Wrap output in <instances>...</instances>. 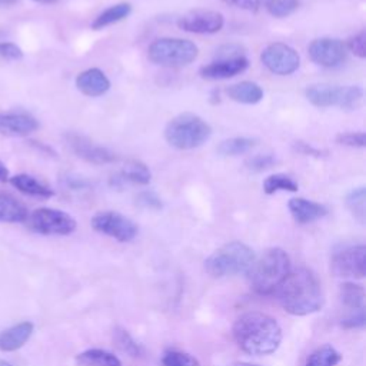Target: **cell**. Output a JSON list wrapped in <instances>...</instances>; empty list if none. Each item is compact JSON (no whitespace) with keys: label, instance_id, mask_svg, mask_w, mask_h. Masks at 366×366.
Returning <instances> with one entry per match:
<instances>
[{"label":"cell","instance_id":"cell-1","mask_svg":"<svg viewBox=\"0 0 366 366\" xmlns=\"http://www.w3.org/2000/svg\"><path fill=\"white\" fill-rule=\"evenodd\" d=\"M233 337L237 346L254 356L270 355L282 342V327L277 320L262 312H247L233 325Z\"/></svg>","mask_w":366,"mask_h":366},{"label":"cell","instance_id":"cell-2","mask_svg":"<svg viewBox=\"0 0 366 366\" xmlns=\"http://www.w3.org/2000/svg\"><path fill=\"white\" fill-rule=\"evenodd\" d=\"M274 293L280 306L295 316H306L319 312L323 306L320 283L307 269L289 272Z\"/></svg>","mask_w":366,"mask_h":366},{"label":"cell","instance_id":"cell-3","mask_svg":"<svg viewBox=\"0 0 366 366\" xmlns=\"http://www.w3.org/2000/svg\"><path fill=\"white\" fill-rule=\"evenodd\" d=\"M290 272V259L280 247L267 249L249 269L250 285L259 295L273 293Z\"/></svg>","mask_w":366,"mask_h":366},{"label":"cell","instance_id":"cell-4","mask_svg":"<svg viewBox=\"0 0 366 366\" xmlns=\"http://www.w3.org/2000/svg\"><path fill=\"white\" fill-rule=\"evenodd\" d=\"M210 124L194 113L177 114L164 127L166 142L179 150L200 147L210 139Z\"/></svg>","mask_w":366,"mask_h":366},{"label":"cell","instance_id":"cell-5","mask_svg":"<svg viewBox=\"0 0 366 366\" xmlns=\"http://www.w3.org/2000/svg\"><path fill=\"white\" fill-rule=\"evenodd\" d=\"M254 260V252L247 244L234 240L216 249L204 260V269L213 277L232 276L249 272Z\"/></svg>","mask_w":366,"mask_h":366},{"label":"cell","instance_id":"cell-6","mask_svg":"<svg viewBox=\"0 0 366 366\" xmlns=\"http://www.w3.org/2000/svg\"><path fill=\"white\" fill-rule=\"evenodd\" d=\"M197 46L187 39L162 37L154 40L147 49V57L152 63L163 67H183L196 60Z\"/></svg>","mask_w":366,"mask_h":366},{"label":"cell","instance_id":"cell-7","mask_svg":"<svg viewBox=\"0 0 366 366\" xmlns=\"http://www.w3.org/2000/svg\"><path fill=\"white\" fill-rule=\"evenodd\" d=\"M305 96L310 104L319 109L336 106L345 110H355L362 103L363 89L360 86L313 84L306 89Z\"/></svg>","mask_w":366,"mask_h":366},{"label":"cell","instance_id":"cell-8","mask_svg":"<svg viewBox=\"0 0 366 366\" xmlns=\"http://www.w3.org/2000/svg\"><path fill=\"white\" fill-rule=\"evenodd\" d=\"M26 224L30 230L39 234H57L66 236L76 230V220L69 213L51 209V207H39L29 213L26 219Z\"/></svg>","mask_w":366,"mask_h":366},{"label":"cell","instance_id":"cell-9","mask_svg":"<svg viewBox=\"0 0 366 366\" xmlns=\"http://www.w3.org/2000/svg\"><path fill=\"white\" fill-rule=\"evenodd\" d=\"M90 224L96 232L116 239L122 243L132 242L139 232L137 224L132 219L114 210L97 212L92 217Z\"/></svg>","mask_w":366,"mask_h":366},{"label":"cell","instance_id":"cell-10","mask_svg":"<svg viewBox=\"0 0 366 366\" xmlns=\"http://www.w3.org/2000/svg\"><path fill=\"white\" fill-rule=\"evenodd\" d=\"M260 60L273 74L289 76L300 66L299 53L286 43H272L262 50Z\"/></svg>","mask_w":366,"mask_h":366},{"label":"cell","instance_id":"cell-11","mask_svg":"<svg viewBox=\"0 0 366 366\" xmlns=\"http://www.w3.org/2000/svg\"><path fill=\"white\" fill-rule=\"evenodd\" d=\"M330 272L336 277L362 279L366 273V246L356 244L336 252L330 260Z\"/></svg>","mask_w":366,"mask_h":366},{"label":"cell","instance_id":"cell-12","mask_svg":"<svg viewBox=\"0 0 366 366\" xmlns=\"http://www.w3.org/2000/svg\"><path fill=\"white\" fill-rule=\"evenodd\" d=\"M307 53L310 60L315 64L326 69L339 67L347 59L346 44L340 39H335V37L315 39L309 44Z\"/></svg>","mask_w":366,"mask_h":366},{"label":"cell","instance_id":"cell-13","mask_svg":"<svg viewBox=\"0 0 366 366\" xmlns=\"http://www.w3.org/2000/svg\"><path fill=\"white\" fill-rule=\"evenodd\" d=\"M224 26V17L214 10H194L183 14L177 20V27L194 34H214Z\"/></svg>","mask_w":366,"mask_h":366},{"label":"cell","instance_id":"cell-14","mask_svg":"<svg viewBox=\"0 0 366 366\" xmlns=\"http://www.w3.org/2000/svg\"><path fill=\"white\" fill-rule=\"evenodd\" d=\"M66 142L70 150L80 159L93 163V164H107L117 160V156L110 149L96 144L90 139L77 134V133H67Z\"/></svg>","mask_w":366,"mask_h":366},{"label":"cell","instance_id":"cell-15","mask_svg":"<svg viewBox=\"0 0 366 366\" xmlns=\"http://www.w3.org/2000/svg\"><path fill=\"white\" fill-rule=\"evenodd\" d=\"M249 67V60L243 54L232 57H219L212 63L202 66L199 74L207 80H224L243 73Z\"/></svg>","mask_w":366,"mask_h":366},{"label":"cell","instance_id":"cell-16","mask_svg":"<svg viewBox=\"0 0 366 366\" xmlns=\"http://www.w3.org/2000/svg\"><path fill=\"white\" fill-rule=\"evenodd\" d=\"M39 120L26 112H0V134L24 137L39 129Z\"/></svg>","mask_w":366,"mask_h":366},{"label":"cell","instance_id":"cell-17","mask_svg":"<svg viewBox=\"0 0 366 366\" xmlns=\"http://www.w3.org/2000/svg\"><path fill=\"white\" fill-rule=\"evenodd\" d=\"M76 87L80 93L89 97H99L110 89V80L106 73L97 67L83 70L76 77Z\"/></svg>","mask_w":366,"mask_h":366},{"label":"cell","instance_id":"cell-18","mask_svg":"<svg viewBox=\"0 0 366 366\" xmlns=\"http://www.w3.org/2000/svg\"><path fill=\"white\" fill-rule=\"evenodd\" d=\"M289 212L295 222L299 224H307L316 222L327 214V207L317 202L305 197H292L287 203Z\"/></svg>","mask_w":366,"mask_h":366},{"label":"cell","instance_id":"cell-19","mask_svg":"<svg viewBox=\"0 0 366 366\" xmlns=\"http://www.w3.org/2000/svg\"><path fill=\"white\" fill-rule=\"evenodd\" d=\"M34 332L31 322H20L0 332V352H14L26 345Z\"/></svg>","mask_w":366,"mask_h":366},{"label":"cell","instance_id":"cell-20","mask_svg":"<svg viewBox=\"0 0 366 366\" xmlns=\"http://www.w3.org/2000/svg\"><path fill=\"white\" fill-rule=\"evenodd\" d=\"M9 182L14 189H17L19 192H21L27 196L41 197V199H49V197L54 196V190L50 186H47L46 183L37 180L34 176L27 174V173L14 174V176L9 177Z\"/></svg>","mask_w":366,"mask_h":366},{"label":"cell","instance_id":"cell-21","mask_svg":"<svg viewBox=\"0 0 366 366\" xmlns=\"http://www.w3.org/2000/svg\"><path fill=\"white\" fill-rule=\"evenodd\" d=\"M29 216V210L17 197L7 192H0V222L23 223Z\"/></svg>","mask_w":366,"mask_h":366},{"label":"cell","instance_id":"cell-22","mask_svg":"<svg viewBox=\"0 0 366 366\" xmlns=\"http://www.w3.org/2000/svg\"><path fill=\"white\" fill-rule=\"evenodd\" d=\"M226 94L242 104H256L263 99V89L249 80H243L239 83H234L226 89Z\"/></svg>","mask_w":366,"mask_h":366},{"label":"cell","instance_id":"cell-23","mask_svg":"<svg viewBox=\"0 0 366 366\" xmlns=\"http://www.w3.org/2000/svg\"><path fill=\"white\" fill-rule=\"evenodd\" d=\"M117 177L122 183H134V184H149L152 180L150 169L140 160H129L124 167L117 173Z\"/></svg>","mask_w":366,"mask_h":366},{"label":"cell","instance_id":"cell-24","mask_svg":"<svg viewBox=\"0 0 366 366\" xmlns=\"http://www.w3.org/2000/svg\"><path fill=\"white\" fill-rule=\"evenodd\" d=\"M77 366H123L120 359L103 349H87L76 356Z\"/></svg>","mask_w":366,"mask_h":366},{"label":"cell","instance_id":"cell-25","mask_svg":"<svg viewBox=\"0 0 366 366\" xmlns=\"http://www.w3.org/2000/svg\"><path fill=\"white\" fill-rule=\"evenodd\" d=\"M132 13V4L127 1H120L116 3L106 10H103L93 21H92V29L93 30H100L104 29L110 24H114L123 19H126Z\"/></svg>","mask_w":366,"mask_h":366},{"label":"cell","instance_id":"cell-26","mask_svg":"<svg viewBox=\"0 0 366 366\" xmlns=\"http://www.w3.org/2000/svg\"><path fill=\"white\" fill-rule=\"evenodd\" d=\"M340 302L353 312L365 309V289L360 285L346 282L339 287Z\"/></svg>","mask_w":366,"mask_h":366},{"label":"cell","instance_id":"cell-27","mask_svg":"<svg viewBox=\"0 0 366 366\" xmlns=\"http://www.w3.org/2000/svg\"><path fill=\"white\" fill-rule=\"evenodd\" d=\"M257 144V140L253 137H230L224 139L217 146V153L220 156H240L244 153H249L254 146Z\"/></svg>","mask_w":366,"mask_h":366},{"label":"cell","instance_id":"cell-28","mask_svg":"<svg viewBox=\"0 0 366 366\" xmlns=\"http://www.w3.org/2000/svg\"><path fill=\"white\" fill-rule=\"evenodd\" d=\"M297 182L286 173H274L264 179L263 192L266 194H274L277 192H297Z\"/></svg>","mask_w":366,"mask_h":366},{"label":"cell","instance_id":"cell-29","mask_svg":"<svg viewBox=\"0 0 366 366\" xmlns=\"http://www.w3.org/2000/svg\"><path fill=\"white\" fill-rule=\"evenodd\" d=\"M340 360L342 355L332 345H323L309 355L305 366H336Z\"/></svg>","mask_w":366,"mask_h":366},{"label":"cell","instance_id":"cell-30","mask_svg":"<svg viewBox=\"0 0 366 366\" xmlns=\"http://www.w3.org/2000/svg\"><path fill=\"white\" fill-rule=\"evenodd\" d=\"M345 203H346L347 209L350 210V213L355 216V219H357L360 223H365V217H366V190H365V187L359 186V187L352 189L346 194Z\"/></svg>","mask_w":366,"mask_h":366},{"label":"cell","instance_id":"cell-31","mask_svg":"<svg viewBox=\"0 0 366 366\" xmlns=\"http://www.w3.org/2000/svg\"><path fill=\"white\" fill-rule=\"evenodd\" d=\"M113 337H114V342L117 345V347L124 352L126 355L129 356H133V357H137L143 353V347L142 345H139L132 336L130 333L123 329V327H116L114 329V333H113Z\"/></svg>","mask_w":366,"mask_h":366},{"label":"cell","instance_id":"cell-32","mask_svg":"<svg viewBox=\"0 0 366 366\" xmlns=\"http://www.w3.org/2000/svg\"><path fill=\"white\" fill-rule=\"evenodd\" d=\"M267 13L276 19H283L295 13L299 7V0H263Z\"/></svg>","mask_w":366,"mask_h":366},{"label":"cell","instance_id":"cell-33","mask_svg":"<svg viewBox=\"0 0 366 366\" xmlns=\"http://www.w3.org/2000/svg\"><path fill=\"white\" fill-rule=\"evenodd\" d=\"M276 162H277V159L274 154L259 153V154H253V156L247 157L244 162V167L250 172L259 173V172H264V170L273 167L276 164Z\"/></svg>","mask_w":366,"mask_h":366},{"label":"cell","instance_id":"cell-34","mask_svg":"<svg viewBox=\"0 0 366 366\" xmlns=\"http://www.w3.org/2000/svg\"><path fill=\"white\" fill-rule=\"evenodd\" d=\"M162 360L164 366H200L194 356L182 350H167Z\"/></svg>","mask_w":366,"mask_h":366},{"label":"cell","instance_id":"cell-35","mask_svg":"<svg viewBox=\"0 0 366 366\" xmlns=\"http://www.w3.org/2000/svg\"><path fill=\"white\" fill-rule=\"evenodd\" d=\"M336 143L340 146L362 149L366 146V134L363 132H345L336 136Z\"/></svg>","mask_w":366,"mask_h":366},{"label":"cell","instance_id":"cell-36","mask_svg":"<svg viewBox=\"0 0 366 366\" xmlns=\"http://www.w3.org/2000/svg\"><path fill=\"white\" fill-rule=\"evenodd\" d=\"M346 49L349 51H352L356 57L365 59L366 57V33H365V30H360L359 33L352 36L347 40Z\"/></svg>","mask_w":366,"mask_h":366},{"label":"cell","instance_id":"cell-37","mask_svg":"<svg viewBox=\"0 0 366 366\" xmlns=\"http://www.w3.org/2000/svg\"><path fill=\"white\" fill-rule=\"evenodd\" d=\"M136 202L139 206L144 207V209H152V210H159L162 209V200L160 197L152 192V190H143L136 196Z\"/></svg>","mask_w":366,"mask_h":366},{"label":"cell","instance_id":"cell-38","mask_svg":"<svg viewBox=\"0 0 366 366\" xmlns=\"http://www.w3.org/2000/svg\"><path fill=\"white\" fill-rule=\"evenodd\" d=\"M0 57L6 60H20L23 59V50L16 43L0 41Z\"/></svg>","mask_w":366,"mask_h":366},{"label":"cell","instance_id":"cell-39","mask_svg":"<svg viewBox=\"0 0 366 366\" xmlns=\"http://www.w3.org/2000/svg\"><path fill=\"white\" fill-rule=\"evenodd\" d=\"M340 325L345 329H360L366 325V315H365V309L353 312L352 315H349L347 317L342 319Z\"/></svg>","mask_w":366,"mask_h":366},{"label":"cell","instance_id":"cell-40","mask_svg":"<svg viewBox=\"0 0 366 366\" xmlns=\"http://www.w3.org/2000/svg\"><path fill=\"white\" fill-rule=\"evenodd\" d=\"M293 150L300 153V154H305V156H313V157H323L327 152L325 150H320L317 147H313L310 143H306V142H302V140H297L293 143Z\"/></svg>","mask_w":366,"mask_h":366},{"label":"cell","instance_id":"cell-41","mask_svg":"<svg viewBox=\"0 0 366 366\" xmlns=\"http://www.w3.org/2000/svg\"><path fill=\"white\" fill-rule=\"evenodd\" d=\"M224 4L236 7V9H242L246 11H257L260 9L262 0H222Z\"/></svg>","mask_w":366,"mask_h":366},{"label":"cell","instance_id":"cell-42","mask_svg":"<svg viewBox=\"0 0 366 366\" xmlns=\"http://www.w3.org/2000/svg\"><path fill=\"white\" fill-rule=\"evenodd\" d=\"M63 183L70 190H84V189H89L92 186V183L87 179L81 177V176H66L63 179Z\"/></svg>","mask_w":366,"mask_h":366},{"label":"cell","instance_id":"cell-43","mask_svg":"<svg viewBox=\"0 0 366 366\" xmlns=\"http://www.w3.org/2000/svg\"><path fill=\"white\" fill-rule=\"evenodd\" d=\"M9 169L6 167V164L0 160V182H7L9 180Z\"/></svg>","mask_w":366,"mask_h":366},{"label":"cell","instance_id":"cell-44","mask_svg":"<svg viewBox=\"0 0 366 366\" xmlns=\"http://www.w3.org/2000/svg\"><path fill=\"white\" fill-rule=\"evenodd\" d=\"M33 1L40 3V4H54V3H57L59 0H33Z\"/></svg>","mask_w":366,"mask_h":366},{"label":"cell","instance_id":"cell-45","mask_svg":"<svg viewBox=\"0 0 366 366\" xmlns=\"http://www.w3.org/2000/svg\"><path fill=\"white\" fill-rule=\"evenodd\" d=\"M19 0H0V4H3V6H10V4H14V3H17Z\"/></svg>","mask_w":366,"mask_h":366},{"label":"cell","instance_id":"cell-46","mask_svg":"<svg viewBox=\"0 0 366 366\" xmlns=\"http://www.w3.org/2000/svg\"><path fill=\"white\" fill-rule=\"evenodd\" d=\"M230 366H259V365H252V363H244V362H240V363H233Z\"/></svg>","mask_w":366,"mask_h":366},{"label":"cell","instance_id":"cell-47","mask_svg":"<svg viewBox=\"0 0 366 366\" xmlns=\"http://www.w3.org/2000/svg\"><path fill=\"white\" fill-rule=\"evenodd\" d=\"M0 366H13V365L4 359H0Z\"/></svg>","mask_w":366,"mask_h":366},{"label":"cell","instance_id":"cell-48","mask_svg":"<svg viewBox=\"0 0 366 366\" xmlns=\"http://www.w3.org/2000/svg\"><path fill=\"white\" fill-rule=\"evenodd\" d=\"M4 34H6V33H4V31H3V30H0V37H3V36H4Z\"/></svg>","mask_w":366,"mask_h":366}]
</instances>
